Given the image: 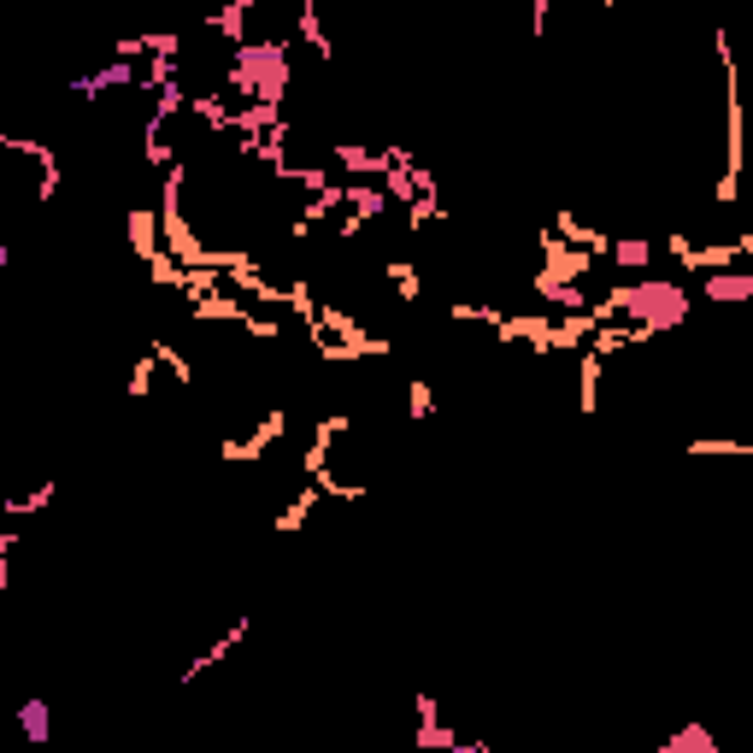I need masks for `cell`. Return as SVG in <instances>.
<instances>
[{
    "mask_svg": "<svg viewBox=\"0 0 753 753\" xmlns=\"http://www.w3.org/2000/svg\"><path fill=\"white\" fill-rule=\"evenodd\" d=\"M289 83H294L289 42H242V47H230V89L247 94L254 106H277L282 113Z\"/></svg>",
    "mask_w": 753,
    "mask_h": 753,
    "instance_id": "cell-1",
    "label": "cell"
},
{
    "mask_svg": "<svg viewBox=\"0 0 753 753\" xmlns=\"http://www.w3.org/2000/svg\"><path fill=\"white\" fill-rule=\"evenodd\" d=\"M124 224H130V247L141 254V265L165 259V218H160V207H130Z\"/></svg>",
    "mask_w": 753,
    "mask_h": 753,
    "instance_id": "cell-2",
    "label": "cell"
},
{
    "mask_svg": "<svg viewBox=\"0 0 753 753\" xmlns=\"http://www.w3.org/2000/svg\"><path fill=\"white\" fill-rule=\"evenodd\" d=\"M700 294L713 306H742V301H753V271H713V277H700Z\"/></svg>",
    "mask_w": 753,
    "mask_h": 753,
    "instance_id": "cell-3",
    "label": "cell"
},
{
    "mask_svg": "<svg viewBox=\"0 0 753 753\" xmlns=\"http://www.w3.org/2000/svg\"><path fill=\"white\" fill-rule=\"evenodd\" d=\"M418 748L424 753H453L460 748V735L442 725V706L436 700H418Z\"/></svg>",
    "mask_w": 753,
    "mask_h": 753,
    "instance_id": "cell-4",
    "label": "cell"
},
{
    "mask_svg": "<svg viewBox=\"0 0 753 753\" xmlns=\"http://www.w3.org/2000/svg\"><path fill=\"white\" fill-rule=\"evenodd\" d=\"M106 89H141V71L130 66V59H113V66L77 77V94H106Z\"/></svg>",
    "mask_w": 753,
    "mask_h": 753,
    "instance_id": "cell-5",
    "label": "cell"
},
{
    "mask_svg": "<svg viewBox=\"0 0 753 753\" xmlns=\"http://www.w3.org/2000/svg\"><path fill=\"white\" fill-rule=\"evenodd\" d=\"M389 207H395V200L383 195V183H348V218H359V224L389 218Z\"/></svg>",
    "mask_w": 753,
    "mask_h": 753,
    "instance_id": "cell-6",
    "label": "cell"
},
{
    "mask_svg": "<svg viewBox=\"0 0 753 753\" xmlns=\"http://www.w3.org/2000/svg\"><path fill=\"white\" fill-rule=\"evenodd\" d=\"M606 259L618 265V271H648V265H653V242H641V235H612Z\"/></svg>",
    "mask_w": 753,
    "mask_h": 753,
    "instance_id": "cell-7",
    "label": "cell"
},
{
    "mask_svg": "<svg viewBox=\"0 0 753 753\" xmlns=\"http://www.w3.org/2000/svg\"><path fill=\"white\" fill-rule=\"evenodd\" d=\"M601 366H606L601 354H583V359H577V406H583V413L601 406Z\"/></svg>",
    "mask_w": 753,
    "mask_h": 753,
    "instance_id": "cell-8",
    "label": "cell"
},
{
    "mask_svg": "<svg viewBox=\"0 0 753 753\" xmlns=\"http://www.w3.org/2000/svg\"><path fill=\"white\" fill-rule=\"evenodd\" d=\"M688 453H695V460H742V453H753V448L735 442V436H695Z\"/></svg>",
    "mask_w": 753,
    "mask_h": 753,
    "instance_id": "cell-9",
    "label": "cell"
},
{
    "mask_svg": "<svg viewBox=\"0 0 753 753\" xmlns=\"http://www.w3.org/2000/svg\"><path fill=\"white\" fill-rule=\"evenodd\" d=\"M671 748H677V753H718V735L706 730V725H677V730H671Z\"/></svg>",
    "mask_w": 753,
    "mask_h": 753,
    "instance_id": "cell-10",
    "label": "cell"
},
{
    "mask_svg": "<svg viewBox=\"0 0 753 753\" xmlns=\"http://www.w3.org/2000/svg\"><path fill=\"white\" fill-rule=\"evenodd\" d=\"M389 282H395L401 301H424V271H418V265L395 259V265H389Z\"/></svg>",
    "mask_w": 753,
    "mask_h": 753,
    "instance_id": "cell-11",
    "label": "cell"
},
{
    "mask_svg": "<svg viewBox=\"0 0 753 753\" xmlns=\"http://www.w3.org/2000/svg\"><path fill=\"white\" fill-rule=\"evenodd\" d=\"M19 725H24V735H30V742H47V700H24L19 706Z\"/></svg>",
    "mask_w": 753,
    "mask_h": 753,
    "instance_id": "cell-12",
    "label": "cell"
},
{
    "mask_svg": "<svg viewBox=\"0 0 753 753\" xmlns=\"http://www.w3.org/2000/svg\"><path fill=\"white\" fill-rule=\"evenodd\" d=\"M406 413H413V418L436 413V395H430V383H424V376H413V383H406Z\"/></svg>",
    "mask_w": 753,
    "mask_h": 753,
    "instance_id": "cell-13",
    "label": "cell"
},
{
    "mask_svg": "<svg viewBox=\"0 0 753 753\" xmlns=\"http://www.w3.org/2000/svg\"><path fill=\"white\" fill-rule=\"evenodd\" d=\"M153 376H160V359H153V354H141V359H136V376H130V395H136V401L153 389Z\"/></svg>",
    "mask_w": 753,
    "mask_h": 753,
    "instance_id": "cell-14",
    "label": "cell"
},
{
    "mask_svg": "<svg viewBox=\"0 0 753 753\" xmlns=\"http://www.w3.org/2000/svg\"><path fill=\"white\" fill-rule=\"evenodd\" d=\"M453 753H495V748H489V742H460Z\"/></svg>",
    "mask_w": 753,
    "mask_h": 753,
    "instance_id": "cell-15",
    "label": "cell"
},
{
    "mask_svg": "<svg viewBox=\"0 0 753 753\" xmlns=\"http://www.w3.org/2000/svg\"><path fill=\"white\" fill-rule=\"evenodd\" d=\"M653 753H677V748H671V742H659V748H653Z\"/></svg>",
    "mask_w": 753,
    "mask_h": 753,
    "instance_id": "cell-16",
    "label": "cell"
}]
</instances>
